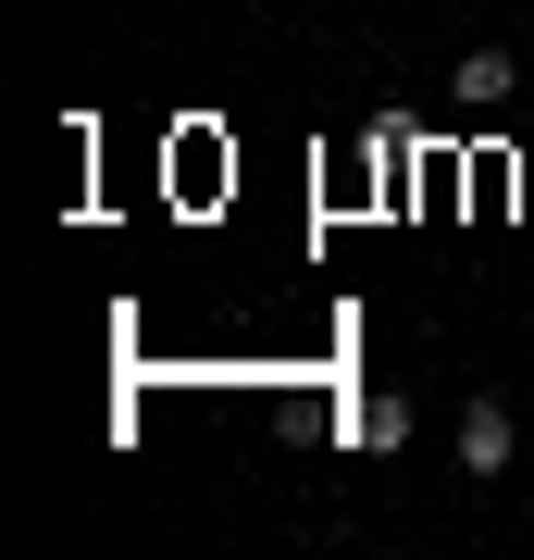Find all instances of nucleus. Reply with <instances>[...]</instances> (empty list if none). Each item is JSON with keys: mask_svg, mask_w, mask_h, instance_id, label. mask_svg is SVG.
Here are the masks:
<instances>
[{"mask_svg": "<svg viewBox=\"0 0 534 560\" xmlns=\"http://www.w3.org/2000/svg\"><path fill=\"white\" fill-rule=\"evenodd\" d=\"M510 448H522V423L497 411V399H473V411H460V474H510Z\"/></svg>", "mask_w": 534, "mask_h": 560, "instance_id": "obj_1", "label": "nucleus"}, {"mask_svg": "<svg viewBox=\"0 0 534 560\" xmlns=\"http://www.w3.org/2000/svg\"><path fill=\"white\" fill-rule=\"evenodd\" d=\"M448 88H460V113H510V101H522V62H510V50H473Z\"/></svg>", "mask_w": 534, "mask_h": 560, "instance_id": "obj_2", "label": "nucleus"}, {"mask_svg": "<svg viewBox=\"0 0 534 560\" xmlns=\"http://www.w3.org/2000/svg\"><path fill=\"white\" fill-rule=\"evenodd\" d=\"M360 448H373V460L411 448V399H360Z\"/></svg>", "mask_w": 534, "mask_h": 560, "instance_id": "obj_3", "label": "nucleus"}]
</instances>
